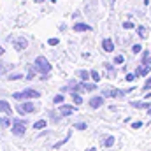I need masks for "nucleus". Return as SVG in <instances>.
Segmentation results:
<instances>
[{"instance_id":"1","label":"nucleus","mask_w":151,"mask_h":151,"mask_svg":"<svg viewBox=\"0 0 151 151\" xmlns=\"http://www.w3.org/2000/svg\"><path fill=\"white\" fill-rule=\"evenodd\" d=\"M39 97H40V91L34 90V88H25L21 91L12 93V99H16V100H28V99H39Z\"/></svg>"},{"instance_id":"2","label":"nucleus","mask_w":151,"mask_h":151,"mask_svg":"<svg viewBox=\"0 0 151 151\" xmlns=\"http://www.w3.org/2000/svg\"><path fill=\"white\" fill-rule=\"evenodd\" d=\"M11 132H12V135H16V137H21V135H25V132H27V119L25 118H14L12 119V127H11Z\"/></svg>"},{"instance_id":"3","label":"nucleus","mask_w":151,"mask_h":151,"mask_svg":"<svg viewBox=\"0 0 151 151\" xmlns=\"http://www.w3.org/2000/svg\"><path fill=\"white\" fill-rule=\"evenodd\" d=\"M34 69L40 72V74H49L51 72V63L44 58V56H37L35 60H34Z\"/></svg>"},{"instance_id":"4","label":"nucleus","mask_w":151,"mask_h":151,"mask_svg":"<svg viewBox=\"0 0 151 151\" xmlns=\"http://www.w3.org/2000/svg\"><path fill=\"white\" fill-rule=\"evenodd\" d=\"M100 95L106 97V99H121V97L127 95V91L125 90H118V88H106V90H102Z\"/></svg>"},{"instance_id":"5","label":"nucleus","mask_w":151,"mask_h":151,"mask_svg":"<svg viewBox=\"0 0 151 151\" xmlns=\"http://www.w3.org/2000/svg\"><path fill=\"white\" fill-rule=\"evenodd\" d=\"M16 111L21 114V116H25V114H32L37 111V107L34 106V102H23V104H16Z\"/></svg>"},{"instance_id":"6","label":"nucleus","mask_w":151,"mask_h":151,"mask_svg":"<svg viewBox=\"0 0 151 151\" xmlns=\"http://www.w3.org/2000/svg\"><path fill=\"white\" fill-rule=\"evenodd\" d=\"M104 99L106 97H102V95H97V97H91L90 99V107L91 109H99V107H102V104H104Z\"/></svg>"},{"instance_id":"7","label":"nucleus","mask_w":151,"mask_h":151,"mask_svg":"<svg viewBox=\"0 0 151 151\" xmlns=\"http://www.w3.org/2000/svg\"><path fill=\"white\" fill-rule=\"evenodd\" d=\"M12 42H14V49H16V51H23V49H27V46H28V40L25 37H18V39H14Z\"/></svg>"},{"instance_id":"8","label":"nucleus","mask_w":151,"mask_h":151,"mask_svg":"<svg viewBox=\"0 0 151 151\" xmlns=\"http://www.w3.org/2000/svg\"><path fill=\"white\" fill-rule=\"evenodd\" d=\"M72 28H74L76 34H81V32H91V27L86 25V23H83V21H76Z\"/></svg>"},{"instance_id":"9","label":"nucleus","mask_w":151,"mask_h":151,"mask_svg":"<svg viewBox=\"0 0 151 151\" xmlns=\"http://www.w3.org/2000/svg\"><path fill=\"white\" fill-rule=\"evenodd\" d=\"M74 113H76L74 106H69V104H65V102L60 106V114H62L63 118H67V116H70V114H74Z\"/></svg>"},{"instance_id":"10","label":"nucleus","mask_w":151,"mask_h":151,"mask_svg":"<svg viewBox=\"0 0 151 151\" xmlns=\"http://www.w3.org/2000/svg\"><path fill=\"white\" fill-rule=\"evenodd\" d=\"M130 106H132L134 109H146V111L151 107L150 102H142V100H134V102H130Z\"/></svg>"},{"instance_id":"11","label":"nucleus","mask_w":151,"mask_h":151,"mask_svg":"<svg viewBox=\"0 0 151 151\" xmlns=\"http://www.w3.org/2000/svg\"><path fill=\"white\" fill-rule=\"evenodd\" d=\"M102 49H104L106 53H113V51H114L113 39H104V40H102Z\"/></svg>"},{"instance_id":"12","label":"nucleus","mask_w":151,"mask_h":151,"mask_svg":"<svg viewBox=\"0 0 151 151\" xmlns=\"http://www.w3.org/2000/svg\"><path fill=\"white\" fill-rule=\"evenodd\" d=\"M151 72V65H144V63H141L137 69H135V74L137 76H148Z\"/></svg>"},{"instance_id":"13","label":"nucleus","mask_w":151,"mask_h":151,"mask_svg":"<svg viewBox=\"0 0 151 151\" xmlns=\"http://www.w3.org/2000/svg\"><path fill=\"white\" fill-rule=\"evenodd\" d=\"M0 127H2V128H9V127H12V119H11L9 114H4V116L0 118Z\"/></svg>"},{"instance_id":"14","label":"nucleus","mask_w":151,"mask_h":151,"mask_svg":"<svg viewBox=\"0 0 151 151\" xmlns=\"http://www.w3.org/2000/svg\"><path fill=\"white\" fill-rule=\"evenodd\" d=\"M0 113L9 114V116H11L12 111H11V106H9V102H7V100H2V99H0Z\"/></svg>"},{"instance_id":"15","label":"nucleus","mask_w":151,"mask_h":151,"mask_svg":"<svg viewBox=\"0 0 151 151\" xmlns=\"http://www.w3.org/2000/svg\"><path fill=\"white\" fill-rule=\"evenodd\" d=\"M104 67L107 69V77H111V79H113V77H116V74H118V72H116V69H114L109 62H104Z\"/></svg>"},{"instance_id":"16","label":"nucleus","mask_w":151,"mask_h":151,"mask_svg":"<svg viewBox=\"0 0 151 151\" xmlns=\"http://www.w3.org/2000/svg\"><path fill=\"white\" fill-rule=\"evenodd\" d=\"M81 86H83L86 91H95V90H99V88H97V83H88V81H83V83H81Z\"/></svg>"},{"instance_id":"17","label":"nucleus","mask_w":151,"mask_h":151,"mask_svg":"<svg viewBox=\"0 0 151 151\" xmlns=\"http://www.w3.org/2000/svg\"><path fill=\"white\" fill-rule=\"evenodd\" d=\"M47 116H49V119H51L53 123H58L60 118H63V116L60 114V111H58V113H56V111H47Z\"/></svg>"},{"instance_id":"18","label":"nucleus","mask_w":151,"mask_h":151,"mask_svg":"<svg viewBox=\"0 0 151 151\" xmlns=\"http://www.w3.org/2000/svg\"><path fill=\"white\" fill-rule=\"evenodd\" d=\"M76 76H77L81 81H88V79H91V72H88V70H77Z\"/></svg>"},{"instance_id":"19","label":"nucleus","mask_w":151,"mask_h":151,"mask_svg":"<svg viewBox=\"0 0 151 151\" xmlns=\"http://www.w3.org/2000/svg\"><path fill=\"white\" fill-rule=\"evenodd\" d=\"M46 127H47V121L46 119H39V121L34 123V130H44Z\"/></svg>"},{"instance_id":"20","label":"nucleus","mask_w":151,"mask_h":151,"mask_svg":"<svg viewBox=\"0 0 151 151\" xmlns=\"http://www.w3.org/2000/svg\"><path fill=\"white\" fill-rule=\"evenodd\" d=\"M113 63L116 67H118V65H123V63H125V56H123V55H116L113 58Z\"/></svg>"},{"instance_id":"21","label":"nucleus","mask_w":151,"mask_h":151,"mask_svg":"<svg viewBox=\"0 0 151 151\" xmlns=\"http://www.w3.org/2000/svg\"><path fill=\"white\" fill-rule=\"evenodd\" d=\"M114 141H116V139H114L113 135H107V137L104 139V148H111V146H114Z\"/></svg>"},{"instance_id":"22","label":"nucleus","mask_w":151,"mask_h":151,"mask_svg":"<svg viewBox=\"0 0 151 151\" xmlns=\"http://www.w3.org/2000/svg\"><path fill=\"white\" fill-rule=\"evenodd\" d=\"M65 102V97H63V93H58V95H55V99H53V104H58V106H62Z\"/></svg>"},{"instance_id":"23","label":"nucleus","mask_w":151,"mask_h":151,"mask_svg":"<svg viewBox=\"0 0 151 151\" xmlns=\"http://www.w3.org/2000/svg\"><path fill=\"white\" fill-rule=\"evenodd\" d=\"M137 35H139V37H141V39H146V35H148V28L141 25V27L137 28Z\"/></svg>"},{"instance_id":"24","label":"nucleus","mask_w":151,"mask_h":151,"mask_svg":"<svg viewBox=\"0 0 151 151\" xmlns=\"http://www.w3.org/2000/svg\"><path fill=\"white\" fill-rule=\"evenodd\" d=\"M21 77H23L21 72H12V74L7 76V79H9V81H18V79H21Z\"/></svg>"},{"instance_id":"25","label":"nucleus","mask_w":151,"mask_h":151,"mask_svg":"<svg viewBox=\"0 0 151 151\" xmlns=\"http://www.w3.org/2000/svg\"><path fill=\"white\" fill-rule=\"evenodd\" d=\"M72 102H74L76 106H79V104H83V99H81V95L79 93H72Z\"/></svg>"},{"instance_id":"26","label":"nucleus","mask_w":151,"mask_h":151,"mask_svg":"<svg viewBox=\"0 0 151 151\" xmlns=\"http://www.w3.org/2000/svg\"><path fill=\"white\" fill-rule=\"evenodd\" d=\"M125 30H134L135 28V25H134V21H123V25H121Z\"/></svg>"},{"instance_id":"27","label":"nucleus","mask_w":151,"mask_h":151,"mask_svg":"<svg viewBox=\"0 0 151 151\" xmlns=\"http://www.w3.org/2000/svg\"><path fill=\"white\" fill-rule=\"evenodd\" d=\"M90 72H91V81H93V83H99V81H100V77H102V76L99 74L97 70H90Z\"/></svg>"},{"instance_id":"28","label":"nucleus","mask_w":151,"mask_h":151,"mask_svg":"<svg viewBox=\"0 0 151 151\" xmlns=\"http://www.w3.org/2000/svg\"><path fill=\"white\" fill-rule=\"evenodd\" d=\"M137 77H139V76L135 74V72H130V74H127V76H125V81H128V83H132V81H135Z\"/></svg>"},{"instance_id":"29","label":"nucleus","mask_w":151,"mask_h":151,"mask_svg":"<svg viewBox=\"0 0 151 151\" xmlns=\"http://www.w3.org/2000/svg\"><path fill=\"white\" fill-rule=\"evenodd\" d=\"M35 74H37V70H35V69H34V67H32V69H30V70H28V74L25 76V77H27V79H28V81H32V79H34V77H35Z\"/></svg>"},{"instance_id":"30","label":"nucleus","mask_w":151,"mask_h":151,"mask_svg":"<svg viewBox=\"0 0 151 151\" xmlns=\"http://www.w3.org/2000/svg\"><path fill=\"white\" fill-rule=\"evenodd\" d=\"M132 53H134V55L142 53V46H141V44H134V46H132Z\"/></svg>"},{"instance_id":"31","label":"nucleus","mask_w":151,"mask_h":151,"mask_svg":"<svg viewBox=\"0 0 151 151\" xmlns=\"http://www.w3.org/2000/svg\"><path fill=\"white\" fill-rule=\"evenodd\" d=\"M69 139H70V132H69V134H67V137H65V139H63V141H60V142H56V144H55V146H53V148H62V146H63V144H65V142H67V141H69Z\"/></svg>"},{"instance_id":"32","label":"nucleus","mask_w":151,"mask_h":151,"mask_svg":"<svg viewBox=\"0 0 151 151\" xmlns=\"http://www.w3.org/2000/svg\"><path fill=\"white\" fill-rule=\"evenodd\" d=\"M9 69H12V65H5V63H2V62H0V76L4 74L5 70H9Z\"/></svg>"},{"instance_id":"33","label":"nucleus","mask_w":151,"mask_h":151,"mask_svg":"<svg viewBox=\"0 0 151 151\" xmlns=\"http://www.w3.org/2000/svg\"><path fill=\"white\" fill-rule=\"evenodd\" d=\"M74 128L76 130H86V123H84V121H79V123L74 125Z\"/></svg>"},{"instance_id":"34","label":"nucleus","mask_w":151,"mask_h":151,"mask_svg":"<svg viewBox=\"0 0 151 151\" xmlns=\"http://www.w3.org/2000/svg\"><path fill=\"white\" fill-rule=\"evenodd\" d=\"M58 42H60V40H58L56 37H53V39H49V40H47V44H49V46H58Z\"/></svg>"},{"instance_id":"35","label":"nucleus","mask_w":151,"mask_h":151,"mask_svg":"<svg viewBox=\"0 0 151 151\" xmlns=\"http://www.w3.org/2000/svg\"><path fill=\"white\" fill-rule=\"evenodd\" d=\"M72 19H76V21H81V12H79V11H76L74 14H72Z\"/></svg>"},{"instance_id":"36","label":"nucleus","mask_w":151,"mask_h":151,"mask_svg":"<svg viewBox=\"0 0 151 151\" xmlns=\"http://www.w3.org/2000/svg\"><path fill=\"white\" fill-rule=\"evenodd\" d=\"M141 127H142V121H134V123H132V128H135V130L141 128Z\"/></svg>"},{"instance_id":"37","label":"nucleus","mask_w":151,"mask_h":151,"mask_svg":"<svg viewBox=\"0 0 151 151\" xmlns=\"http://www.w3.org/2000/svg\"><path fill=\"white\" fill-rule=\"evenodd\" d=\"M144 90H151V77L146 79V83H144Z\"/></svg>"},{"instance_id":"38","label":"nucleus","mask_w":151,"mask_h":151,"mask_svg":"<svg viewBox=\"0 0 151 151\" xmlns=\"http://www.w3.org/2000/svg\"><path fill=\"white\" fill-rule=\"evenodd\" d=\"M141 63H144V65H151V56H148V58H142V60H141Z\"/></svg>"},{"instance_id":"39","label":"nucleus","mask_w":151,"mask_h":151,"mask_svg":"<svg viewBox=\"0 0 151 151\" xmlns=\"http://www.w3.org/2000/svg\"><path fill=\"white\" fill-rule=\"evenodd\" d=\"M4 53H5V49H4V47H2V46H0V56H2V55H4Z\"/></svg>"},{"instance_id":"40","label":"nucleus","mask_w":151,"mask_h":151,"mask_svg":"<svg viewBox=\"0 0 151 151\" xmlns=\"http://www.w3.org/2000/svg\"><path fill=\"white\" fill-rule=\"evenodd\" d=\"M86 151H97V150H95V148H88Z\"/></svg>"},{"instance_id":"41","label":"nucleus","mask_w":151,"mask_h":151,"mask_svg":"<svg viewBox=\"0 0 151 151\" xmlns=\"http://www.w3.org/2000/svg\"><path fill=\"white\" fill-rule=\"evenodd\" d=\"M34 2H37V4H42V2H44V0H34Z\"/></svg>"},{"instance_id":"42","label":"nucleus","mask_w":151,"mask_h":151,"mask_svg":"<svg viewBox=\"0 0 151 151\" xmlns=\"http://www.w3.org/2000/svg\"><path fill=\"white\" fill-rule=\"evenodd\" d=\"M148 116H151V107H150V109H148Z\"/></svg>"},{"instance_id":"43","label":"nucleus","mask_w":151,"mask_h":151,"mask_svg":"<svg viewBox=\"0 0 151 151\" xmlns=\"http://www.w3.org/2000/svg\"><path fill=\"white\" fill-rule=\"evenodd\" d=\"M51 2H53V4H55V2H56V0H51Z\"/></svg>"}]
</instances>
